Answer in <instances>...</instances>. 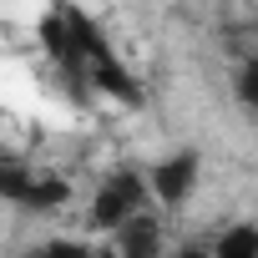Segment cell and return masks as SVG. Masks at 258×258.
I'll list each match as a JSON object with an SVG mask.
<instances>
[{
	"instance_id": "8",
	"label": "cell",
	"mask_w": 258,
	"mask_h": 258,
	"mask_svg": "<svg viewBox=\"0 0 258 258\" xmlns=\"http://www.w3.org/2000/svg\"><path fill=\"white\" fill-rule=\"evenodd\" d=\"M238 96H243V101H258V66H253V61H248L243 76H238Z\"/></svg>"
},
{
	"instance_id": "2",
	"label": "cell",
	"mask_w": 258,
	"mask_h": 258,
	"mask_svg": "<svg viewBox=\"0 0 258 258\" xmlns=\"http://www.w3.org/2000/svg\"><path fill=\"white\" fill-rule=\"evenodd\" d=\"M91 81H96L101 91H111L116 101H126V106H137V101H142L137 81H132V76H126V71L111 61V51H96V56H91Z\"/></svg>"
},
{
	"instance_id": "1",
	"label": "cell",
	"mask_w": 258,
	"mask_h": 258,
	"mask_svg": "<svg viewBox=\"0 0 258 258\" xmlns=\"http://www.w3.org/2000/svg\"><path fill=\"white\" fill-rule=\"evenodd\" d=\"M192 182H198V157H192V152H177V157H167V162L152 172V192H157L167 208H177V203L192 192Z\"/></svg>"
},
{
	"instance_id": "6",
	"label": "cell",
	"mask_w": 258,
	"mask_h": 258,
	"mask_svg": "<svg viewBox=\"0 0 258 258\" xmlns=\"http://www.w3.org/2000/svg\"><path fill=\"white\" fill-rule=\"evenodd\" d=\"M26 187H31V172H26V167H16V162H0V198L21 203V198H26Z\"/></svg>"
},
{
	"instance_id": "5",
	"label": "cell",
	"mask_w": 258,
	"mask_h": 258,
	"mask_svg": "<svg viewBox=\"0 0 258 258\" xmlns=\"http://www.w3.org/2000/svg\"><path fill=\"white\" fill-rule=\"evenodd\" d=\"M71 198V187L61 182V177H31V187H26V208H61Z\"/></svg>"
},
{
	"instance_id": "4",
	"label": "cell",
	"mask_w": 258,
	"mask_h": 258,
	"mask_svg": "<svg viewBox=\"0 0 258 258\" xmlns=\"http://www.w3.org/2000/svg\"><path fill=\"white\" fill-rule=\"evenodd\" d=\"M41 41L51 46V56H56L61 66H76V61H81V51L71 46V31H66V16H46V21H41Z\"/></svg>"
},
{
	"instance_id": "3",
	"label": "cell",
	"mask_w": 258,
	"mask_h": 258,
	"mask_svg": "<svg viewBox=\"0 0 258 258\" xmlns=\"http://www.w3.org/2000/svg\"><path fill=\"white\" fill-rule=\"evenodd\" d=\"M116 233H121V253H132V258H152V253H157V223L142 218V208L126 213V218L116 223Z\"/></svg>"
},
{
	"instance_id": "7",
	"label": "cell",
	"mask_w": 258,
	"mask_h": 258,
	"mask_svg": "<svg viewBox=\"0 0 258 258\" xmlns=\"http://www.w3.org/2000/svg\"><path fill=\"white\" fill-rule=\"evenodd\" d=\"M253 248H258V233L253 228H233L228 238H218V258H243Z\"/></svg>"
}]
</instances>
